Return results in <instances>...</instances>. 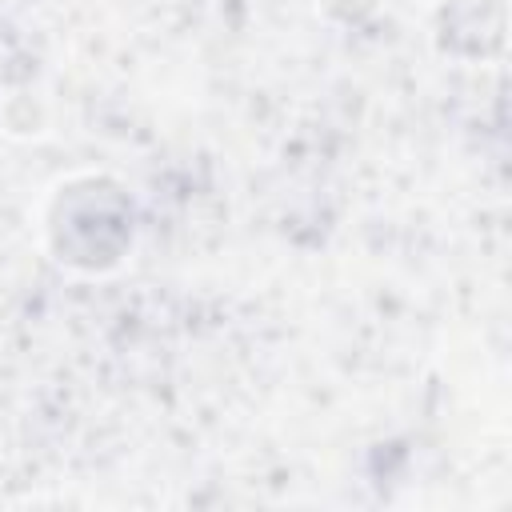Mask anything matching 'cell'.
I'll use <instances>...</instances> for the list:
<instances>
[{"instance_id":"cell-1","label":"cell","mask_w":512,"mask_h":512,"mask_svg":"<svg viewBox=\"0 0 512 512\" xmlns=\"http://www.w3.org/2000/svg\"><path fill=\"white\" fill-rule=\"evenodd\" d=\"M132 240V208L108 180H80L64 188L52 208V248L80 268H108Z\"/></svg>"}]
</instances>
